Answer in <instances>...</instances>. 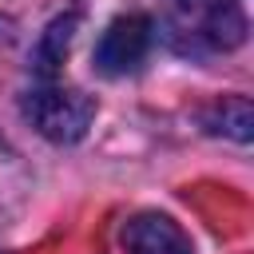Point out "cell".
Masks as SVG:
<instances>
[{
    "label": "cell",
    "instance_id": "obj_1",
    "mask_svg": "<svg viewBox=\"0 0 254 254\" xmlns=\"http://www.w3.org/2000/svg\"><path fill=\"white\" fill-rule=\"evenodd\" d=\"M24 115L52 143H79L95 119V99L79 87L40 83L36 91L24 95Z\"/></svg>",
    "mask_w": 254,
    "mask_h": 254
},
{
    "label": "cell",
    "instance_id": "obj_2",
    "mask_svg": "<svg viewBox=\"0 0 254 254\" xmlns=\"http://www.w3.org/2000/svg\"><path fill=\"white\" fill-rule=\"evenodd\" d=\"M151 36H155V24L151 16L143 12H127V16H115L99 44H95V67L103 75H127L143 64V56L151 52Z\"/></svg>",
    "mask_w": 254,
    "mask_h": 254
},
{
    "label": "cell",
    "instance_id": "obj_3",
    "mask_svg": "<svg viewBox=\"0 0 254 254\" xmlns=\"http://www.w3.org/2000/svg\"><path fill=\"white\" fill-rule=\"evenodd\" d=\"M123 246L127 254H194V242L187 238V230L159 210H143L127 218Z\"/></svg>",
    "mask_w": 254,
    "mask_h": 254
},
{
    "label": "cell",
    "instance_id": "obj_4",
    "mask_svg": "<svg viewBox=\"0 0 254 254\" xmlns=\"http://www.w3.org/2000/svg\"><path fill=\"white\" fill-rule=\"evenodd\" d=\"M75 24H79V16H75V12H67V16H60V20H52V24H48V32H44V40L36 44L32 64H36V75H40L44 83H52V79H56V71H60V64H64V56H67V48H71Z\"/></svg>",
    "mask_w": 254,
    "mask_h": 254
},
{
    "label": "cell",
    "instance_id": "obj_5",
    "mask_svg": "<svg viewBox=\"0 0 254 254\" xmlns=\"http://www.w3.org/2000/svg\"><path fill=\"white\" fill-rule=\"evenodd\" d=\"M210 123H218L214 131H226L230 139L246 143V139L254 135V111H250V99H246V95H230V99H222V103L214 107V119H210Z\"/></svg>",
    "mask_w": 254,
    "mask_h": 254
},
{
    "label": "cell",
    "instance_id": "obj_6",
    "mask_svg": "<svg viewBox=\"0 0 254 254\" xmlns=\"http://www.w3.org/2000/svg\"><path fill=\"white\" fill-rule=\"evenodd\" d=\"M24 194V175H20V163L16 155L8 151V143L0 139V218H8L16 210V198Z\"/></svg>",
    "mask_w": 254,
    "mask_h": 254
}]
</instances>
